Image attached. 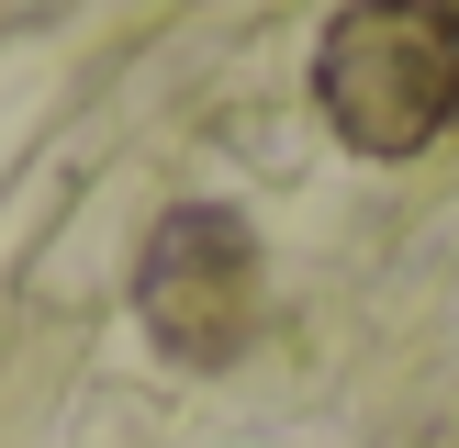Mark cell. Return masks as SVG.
<instances>
[{
	"instance_id": "1",
	"label": "cell",
	"mask_w": 459,
	"mask_h": 448,
	"mask_svg": "<svg viewBox=\"0 0 459 448\" xmlns=\"http://www.w3.org/2000/svg\"><path fill=\"white\" fill-rule=\"evenodd\" d=\"M314 101L359 157H415L459 112V34L437 0H348L314 45Z\"/></svg>"
},
{
	"instance_id": "2",
	"label": "cell",
	"mask_w": 459,
	"mask_h": 448,
	"mask_svg": "<svg viewBox=\"0 0 459 448\" xmlns=\"http://www.w3.org/2000/svg\"><path fill=\"white\" fill-rule=\"evenodd\" d=\"M134 314L179 370H224L258 325V236L213 202H179L134 258Z\"/></svg>"
},
{
	"instance_id": "3",
	"label": "cell",
	"mask_w": 459,
	"mask_h": 448,
	"mask_svg": "<svg viewBox=\"0 0 459 448\" xmlns=\"http://www.w3.org/2000/svg\"><path fill=\"white\" fill-rule=\"evenodd\" d=\"M437 22H448V34H459V0H437Z\"/></svg>"
}]
</instances>
